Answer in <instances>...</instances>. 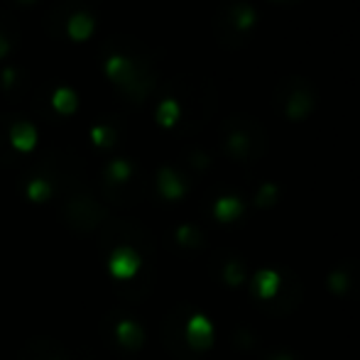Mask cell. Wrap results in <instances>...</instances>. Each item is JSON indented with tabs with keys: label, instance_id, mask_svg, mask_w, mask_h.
Listing matches in <instances>:
<instances>
[{
	"label": "cell",
	"instance_id": "cell-20",
	"mask_svg": "<svg viewBox=\"0 0 360 360\" xmlns=\"http://www.w3.org/2000/svg\"><path fill=\"white\" fill-rule=\"evenodd\" d=\"M270 360H292V358H289V356H272Z\"/></svg>",
	"mask_w": 360,
	"mask_h": 360
},
{
	"label": "cell",
	"instance_id": "cell-11",
	"mask_svg": "<svg viewBox=\"0 0 360 360\" xmlns=\"http://www.w3.org/2000/svg\"><path fill=\"white\" fill-rule=\"evenodd\" d=\"M176 118H179V103L174 98H165L160 103V108H157V120L169 128V125L176 123Z\"/></svg>",
	"mask_w": 360,
	"mask_h": 360
},
{
	"label": "cell",
	"instance_id": "cell-9",
	"mask_svg": "<svg viewBox=\"0 0 360 360\" xmlns=\"http://www.w3.org/2000/svg\"><path fill=\"white\" fill-rule=\"evenodd\" d=\"M69 34L76 39H84L91 34V30H94V18H91L89 13H74L72 18H69Z\"/></svg>",
	"mask_w": 360,
	"mask_h": 360
},
{
	"label": "cell",
	"instance_id": "cell-15",
	"mask_svg": "<svg viewBox=\"0 0 360 360\" xmlns=\"http://www.w3.org/2000/svg\"><path fill=\"white\" fill-rule=\"evenodd\" d=\"M243 280H245V275H243V265L238 260H231L226 265V282H231V285H240Z\"/></svg>",
	"mask_w": 360,
	"mask_h": 360
},
{
	"label": "cell",
	"instance_id": "cell-14",
	"mask_svg": "<svg viewBox=\"0 0 360 360\" xmlns=\"http://www.w3.org/2000/svg\"><path fill=\"white\" fill-rule=\"evenodd\" d=\"M76 103H79V98H76V94L72 89H57L54 91V108L62 110V113H72L76 108Z\"/></svg>",
	"mask_w": 360,
	"mask_h": 360
},
{
	"label": "cell",
	"instance_id": "cell-6",
	"mask_svg": "<svg viewBox=\"0 0 360 360\" xmlns=\"http://www.w3.org/2000/svg\"><path fill=\"white\" fill-rule=\"evenodd\" d=\"M186 333H189V341L194 343L196 348H204L211 343V323L206 321L204 316H196L194 321L189 323Z\"/></svg>",
	"mask_w": 360,
	"mask_h": 360
},
{
	"label": "cell",
	"instance_id": "cell-17",
	"mask_svg": "<svg viewBox=\"0 0 360 360\" xmlns=\"http://www.w3.org/2000/svg\"><path fill=\"white\" fill-rule=\"evenodd\" d=\"M94 138H96V143H113V130L98 125V128H94Z\"/></svg>",
	"mask_w": 360,
	"mask_h": 360
},
{
	"label": "cell",
	"instance_id": "cell-13",
	"mask_svg": "<svg viewBox=\"0 0 360 360\" xmlns=\"http://www.w3.org/2000/svg\"><path fill=\"white\" fill-rule=\"evenodd\" d=\"M160 189L165 191V196H172V199H174V196L181 194V189H184V186H181V181L176 179L174 172H172V169H162L160 172Z\"/></svg>",
	"mask_w": 360,
	"mask_h": 360
},
{
	"label": "cell",
	"instance_id": "cell-8",
	"mask_svg": "<svg viewBox=\"0 0 360 360\" xmlns=\"http://www.w3.org/2000/svg\"><path fill=\"white\" fill-rule=\"evenodd\" d=\"M10 138H13V145L18 150H30L34 145V140H37V133H34V128L30 123H15L10 128Z\"/></svg>",
	"mask_w": 360,
	"mask_h": 360
},
{
	"label": "cell",
	"instance_id": "cell-5",
	"mask_svg": "<svg viewBox=\"0 0 360 360\" xmlns=\"http://www.w3.org/2000/svg\"><path fill=\"white\" fill-rule=\"evenodd\" d=\"M277 289H280V275H277V272H267V270L257 272V277H255L257 299H267V302H270L277 294Z\"/></svg>",
	"mask_w": 360,
	"mask_h": 360
},
{
	"label": "cell",
	"instance_id": "cell-19",
	"mask_svg": "<svg viewBox=\"0 0 360 360\" xmlns=\"http://www.w3.org/2000/svg\"><path fill=\"white\" fill-rule=\"evenodd\" d=\"M8 47H10V44H8V39H5L3 34H0V57H3V54L8 52Z\"/></svg>",
	"mask_w": 360,
	"mask_h": 360
},
{
	"label": "cell",
	"instance_id": "cell-1",
	"mask_svg": "<svg viewBox=\"0 0 360 360\" xmlns=\"http://www.w3.org/2000/svg\"><path fill=\"white\" fill-rule=\"evenodd\" d=\"M226 150L240 162H255L267 152L265 128L250 115H233L226 120Z\"/></svg>",
	"mask_w": 360,
	"mask_h": 360
},
{
	"label": "cell",
	"instance_id": "cell-16",
	"mask_svg": "<svg viewBox=\"0 0 360 360\" xmlns=\"http://www.w3.org/2000/svg\"><path fill=\"white\" fill-rule=\"evenodd\" d=\"M277 201V186L275 184H262L260 194H257V206H272Z\"/></svg>",
	"mask_w": 360,
	"mask_h": 360
},
{
	"label": "cell",
	"instance_id": "cell-10",
	"mask_svg": "<svg viewBox=\"0 0 360 360\" xmlns=\"http://www.w3.org/2000/svg\"><path fill=\"white\" fill-rule=\"evenodd\" d=\"M326 287L331 289L333 294L351 292L353 282H351V272H348V267L343 265V267H338V270H333L331 275H328V280H326Z\"/></svg>",
	"mask_w": 360,
	"mask_h": 360
},
{
	"label": "cell",
	"instance_id": "cell-12",
	"mask_svg": "<svg viewBox=\"0 0 360 360\" xmlns=\"http://www.w3.org/2000/svg\"><path fill=\"white\" fill-rule=\"evenodd\" d=\"M240 211H243V204L238 199H233V196L221 199L216 204V216L221 218V221H233L236 216H240Z\"/></svg>",
	"mask_w": 360,
	"mask_h": 360
},
{
	"label": "cell",
	"instance_id": "cell-4",
	"mask_svg": "<svg viewBox=\"0 0 360 360\" xmlns=\"http://www.w3.org/2000/svg\"><path fill=\"white\" fill-rule=\"evenodd\" d=\"M280 287L282 289H277V294H275L277 302H280V307L272 309V314H287V311H292L299 302H302V280H299L294 272H287L285 280H280Z\"/></svg>",
	"mask_w": 360,
	"mask_h": 360
},
{
	"label": "cell",
	"instance_id": "cell-2",
	"mask_svg": "<svg viewBox=\"0 0 360 360\" xmlns=\"http://www.w3.org/2000/svg\"><path fill=\"white\" fill-rule=\"evenodd\" d=\"M255 8L243 0L223 5L214 18L216 37L223 47H240L245 42V34L250 32V27L255 25Z\"/></svg>",
	"mask_w": 360,
	"mask_h": 360
},
{
	"label": "cell",
	"instance_id": "cell-18",
	"mask_svg": "<svg viewBox=\"0 0 360 360\" xmlns=\"http://www.w3.org/2000/svg\"><path fill=\"white\" fill-rule=\"evenodd\" d=\"M128 172H130V167L125 165V162H113V165H110V174L115 176V179H125V176H128Z\"/></svg>",
	"mask_w": 360,
	"mask_h": 360
},
{
	"label": "cell",
	"instance_id": "cell-3",
	"mask_svg": "<svg viewBox=\"0 0 360 360\" xmlns=\"http://www.w3.org/2000/svg\"><path fill=\"white\" fill-rule=\"evenodd\" d=\"M287 94H280L285 98V113L292 120H302L311 113L314 108V89L302 76H289L285 81Z\"/></svg>",
	"mask_w": 360,
	"mask_h": 360
},
{
	"label": "cell",
	"instance_id": "cell-7",
	"mask_svg": "<svg viewBox=\"0 0 360 360\" xmlns=\"http://www.w3.org/2000/svg\"><path fill=\"white\" fill-rule=\"evenodd\" d=\"M133 69H135V62L128 57H123V54H113V57L105 62V72L113 76L115 81H120V84L133 74Z\"/></svg>",
	"mask_w": 360,
	"mask_h": 360
}]
</instances>
